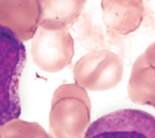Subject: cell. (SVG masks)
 I'll use <instances>...</instances> for the list:
<instances>
[{"mask_svg":"<svg viewBox=\"0 0 155 138\" xmlns=\"http://www.w3.org/2000/svg\"><path fill=\"white\" fill-rule=\"evenodd\" d=\"M31 53L34 63L48 73L59 72L70 65L74 53V42L68 28L38 27L32 37Z\"/></svg>","mask_w":155,"mask_h":138,"instance_id":"277c9868","label":"cell"},{"mask_svg":"<svg viewBox=\"0 0 155 138\" xmlns=\"http://www.w3.org/2000/svg\"><path fill=\"white\" fill-rule=\"evenodd\" d=\"M84 138H155V116L137 109H120L101 116Z\"/></svg>","mask_w":155,"mask_h":138,"instance_id":"3957f363","label":"cell"},{"mask_svg":"<svg viewBox=\"0 0 155 138\" xmlns=\"http://www.w3.org/2000/svg\"><path fill=\"white\" fill-rule=\"evenodd\" d=\"M25 61L23 41L0 25V127L17 120L21 114L19 85Z\"/></svg>","mask_w":155,"mask_h":138,"instance_id":"6da1fadb","label":"cell"},{"mask_svg":"<svg viewBox=\"0 0 155 138\" xmlns=\"http://www.w3.org/2000/svg\"><path fill=\"white\" fill-rule=\"evenodd\" d=\"M142 56L149 64L155 67V42L146 48V50L142 53Z\"/></svg>","mask_w":155,"mask_h":138,"instance_id":"9c48e42d","label":"cell"},{"mask_svg":"<svg viewBox=\"0 0 155 138\" xmlns=\"http://www.w3.org/2000/svg\"><path fill=\"white\" fill-rule=\"evenodd\" d=\"M149 105H150V106H153V107H155V99H153L152 100V101L150 102V104H149Z\"/></svg>","mask_w":155,"mask_h":138,"instance_id":"30bf717a","label":"cell"},{"mask_svg":"<svg viewBox=\"0 0 155 138\" xmlns=\"http://www.w3.org/2000/svg\"><path fill=\"white\" fill-rule=\"evenodd\" d=\"M128 94L132 101L140 105H149L155 99V67L145 61L142 54L133 65Z\"/></svg>","mask_w":155,"mask_h":138,"instance_id":"ba28073f","label":"cell"},{"mask_svg":"<svg viewBox=\"0 0 155 138\" xmlns=\"http://www.w3.org/2000/svg\"><path fill=\"white\" fill-rule=\"evenodd\" d=\"M39 20L37 0H0V25L12 30L21 41L32 39Z\"/></svg>","mask_w":155,"mask_h":138,"instance_id":"8992f818","label":"cell"},{"mask_svg":"<svg viewBox=\"0 0 155 138\" xmlns=\"http://www.w3.org/2000/svg\"><path fill=\"white\" fill-rule=\"evenodd\" d=\"M102 17L111 36H126L142 23L145 8L142 0H102Z\"/></svg>","mask_w":155,"mask_h":138,"instance_id":"5b68a950","label":"cell"},{"mask_svg":"<svg viewBox=\"0 0 155 138\" xmlns=\"http://www.w3.org/2000/svg\"><path fill=\"white\" fill-rule=\"evenodd\" d=\"M123 74L122 58L109 49L90 52L74 67L75 84L91 91H104L116 87Z\"/></svg>","mask_w":155,"mask_h":138,"instance_id":"7a4b0ae2","label":"cell"},{"mask_svg":"<svg viewBox=\"0 0 155 138\" xmlns=\"http://www.w3.org/2000/svg\"><path fill=\"white\" fill-rule=\"evenodd\" d=\"M40 9L39 27L68 28L82 15L87 0H37Z\"/></svg>","mask_w":155,"mask_h":138,"instance_id":"52a82bcc","label":"cell"}]
</instances>
